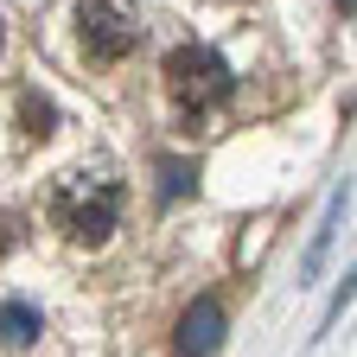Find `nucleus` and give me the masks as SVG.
Masks as SVG:
<instances>
[{
    "label": "nucleus",
    "mask_w": 357,
    "mask_h": 357,
    "mask_svg": "<svg viewBox=\"0 0 357 357\" xmlns=\"http://www.w3.org/2000/svg\"><path fill=\"white\" fill-rule=\"evenodd\" d=\"M185 185H192V166H185V160H160V192H166V198H178Z\"/></svg>",
    "instance_id": "obj_7"
},
{
    "label": "nucleus",
    "mask_w": 357,
    "mask_h": 357,
    "mask_svg": "<svg viewBox=\"0 0 357 357\" xmlns=\"http://www.w3.org/2000/svg\"><path fill=\"white\" fill-rule=\"evenodd\" d=\"M223 332H230V319H223V306L204 294L185 306V319H178V357H211L223 344Z\"/></svg>",
    "instance_id": "obj_4"
},
{
    "label": "nucleus",
    "mask_w": 357,
    "mask_h": 357,
    "mask_svg": "<svg viewBox=\"0 0 357 357\" xmlns=\"http://www.w3.org/2000/svg\"><path fill=\"white\" fill-rule=\"evenodd\" d=\"M121 217V185L102 172H70L64 185L52 192V223L70 243H102Z\"/></svg>",
    "instance_id": "obj_1"
},
{
    "label": "nucleus",
    "mask_w": 357,
    "mask_h": 357,
    "mask_svg": "<svg viewBox=\"0 0 357 357\" xmlns=\"http://www.w3.org/2000/svg\"><path fill=\"white\" fill-rule=\"evenodd\" d=\"M77 38H83V52L96 58V64H115V58L134 52V38H141V32H134L128 13L109 7V0H83V7H77Z\"/></svg>",
    "instance_id": "obj_3"
},
{
    "label": "nucleus",
    "mask_w": 357,
    "mask_h": 357,
    "mask_svg": "<svg viewBox=\"0 0 357 357\" xmlns=\"http://www.w3.org/2000/svg\"><path fill=\"white\" fill-rule=\"evenodd\" d=\"M32 338H38V306H26V300H0V344L26 351Z\"/></svg>",
    "instance_id": "obj_5"
},
{
    "label": "nucleus",
    "mask_w": 357,
    "mask_h": 357,
    "mask_svg": "<svg viewBox=\"0 0 357 357\" xmlns=\"http://www.w3.org/2000/svg\"><path fill=\"white\" fill-rule=\"evenodd\" d=\"M166 89H172L178 109L204 115L211 102H223L236 89V77H230V64H223L211 45H172L166 52Z\"/></svg>",
    "instance_id": "obj_2"
},
{
    "label": "nucleus",
    "mask_w": 357,
    "mask_h": 357,
    "mask_svg": "<svg viewBox=\"0 0 357 357\" xmlns=\"http://www.w3.org/2000/svg\"><path fill=\"white\" fill-rule=\"evenodd\" d=\"M13 243H20V217L0 211V249H13Z\"/></svg>",
    "instance_id": "obj_8"
},
{
    "label": "nucleus",
    "mask_w": 357,
    "mask_h": 357,
    "mask_svg": "<svg viewBox=\"0 0 357 357\" xmlns=\"http://www.w3.org/2000/svg\"><path fill=\"white\" fill-rule=\"evenodd\" d=\"M20 121H26V134H38V141H45V134L58 128V109L45 102V96H20Z\"/></svg>",
    "instance_id": "obj_6"
}]
</instances>
